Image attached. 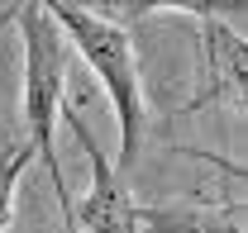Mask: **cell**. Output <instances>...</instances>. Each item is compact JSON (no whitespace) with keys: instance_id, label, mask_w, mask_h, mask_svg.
Listing matches in <instances>:
<instances>
[{"instance_id":"cell-1","label":"cell","mask_w":248,"mask_h":233,"mask_svg":"<svg viewBox=\"0 0 248 233\" xmlns=\"http://www.w3.org/2000/svg\"><path fill=\"white\" fill-rule=\"evenodd\" d=\"M10 24L19 29L24 43V143L29 152L53 172V195L62 204V224L72 229V195L58 167V115L67 105V33L58 29V19L43 10V0H15L10 5Z\"/></svg>"},{"instance_id":"cell-2","label":"cell","mask_w":248,"mask_h":233,"mask_svg":"<svg viewBox=\"0 0 248 233\" xmlns=\"http://www.w3.org/2000/svg\"><path fill=\"white\" fill-rule=\"evenodd\" d=\"M43 10L58 19V29L67 33V48H77V58L95 72V81L105 90L115 124H120V147H115V167L129 176V167L139 162V147L148 133V115H143V81H139V58H134V38L129 29L100 19L91 10L72 5V0H43Z\"/></svg>"},{"instance_id":"cell-3","label":"cell","mask_w":248,"mask_h":233,"mask_svg":"<svg viewBox=\"0 0 248 233\" xmlns=\"http://www.w3.org/2000/svg\"><path fill=\"white\" fill-rule=\"evenodd\" d=\"M62 115H67L77 143L86 152V195H81V204H72V229L77 233H139V200H134L124 172L100 152L86 119L72 105H62Z\"/></svg>"},{"instance_id":"cell-4","label":"cell","mask_w":248,"mask_h":233,"mask_svg":"<svg viewBox=\"0 0 248 233\" xmlns=\"http://www.w3.org/2000/svg\"><path fill=\"white\" fill-rule=\"evenodd\" d=\"M196 33V90L182 100L177 115L205 110V105H244V81H248V58H244V33L229 19H191Z\"/></svg>"},{"instance_id":"cell-5","label":"cell","mask_w":248,"mask_h":233,"mask_svg":"<svg viewBox=\"0 0 248 233\" xmlns=\"http://www.w3.org/2000/svg\"><path fill=\"white\" fill-rule=\"evenodd\" d=\"M143 233H244V204H201V200H167V204H139Z\"/></svg>"},{"instance_id":"cell-6","label":"cell","mask_w":248,"mask_h":233,"mask_svg":"<svg viewBox=\"0 0 248 233\" xmlns=\"http://www.w3.org/2000/svg\"><path fill=\"white\" fill-rule=\"evenodd\" d=\"M81 10H91L110 24H134L148 15H186V19H229L244 10V0H72Z\"/></svg>"},{"instance_id":"cell-7","label":"cell","mask_w":248,"mask_h":233,"mask_svg":"<svg viewBox=\"0 0 248 233\" xmlns=\"http://www.w3.org/2000/svg\"><path fill=\"white\" fill-rule=\"evenodd\" d=\"M29 162H33L29 143L0 147V233H10V224H15V190H19V181L29 172Z\"/></svg>"},{"instance_id":"cell-8","label":"cell","mask_w":248,"mask_h":233,"mask_svg":"<svg viewBox=\"0 0 248 233\" xmlns=\"http://www.w3.org/2000/svg\"><path fill=\"white\" fill-rule=\"evenodd\" d=\"M5 24H10V5H5V15H0V29H5Z\"/></svg>"}]
</instances>
